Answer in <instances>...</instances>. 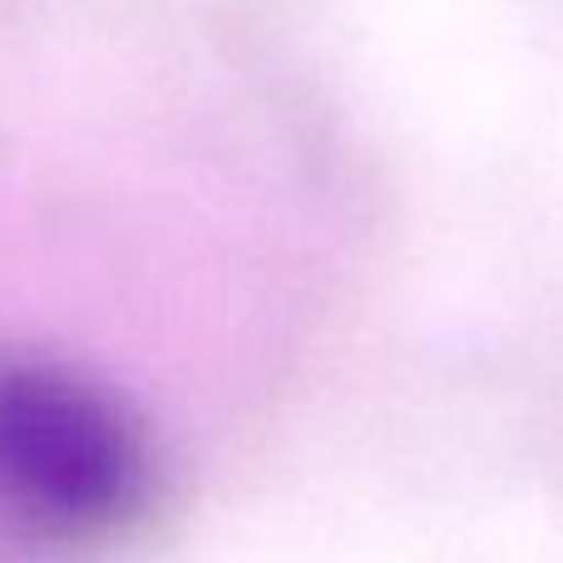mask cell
<instances>
[{
    "label": "cell",
    "instance_id": "6da1fadb",
    "mask_svg": "<svg viewBox=\"0 0 563 563\" xmlns=\"http://www.w3.org/2000/svg\"><path fill=\"white\" fill-rule=\"evenodd\" d=\"M148 495V455L95 386L45 366H0V499L55 534H109Z\"/></svg>",
    "mask_w": 563,
    "mask_h": 563
}]
</instances>
